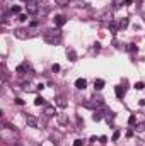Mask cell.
I'll return each mask as SVG.
<instances>
[{
  "instance_id": "obj_1",
  "label": "cell",
  "mask_w": 145,
  "mask_h": 146,
  "mask_svg": "<svg viewBox=\"0 0 145 146\" xmlns=\"http://www.w3.org/2000/svg\"><path fill=\"white\" fill-rule=\"evenodd\" d=\"M44 41L50 42V44H58L62 41V33L58 29H50L44 33Z\"/></svg>"
},
{
  "instance_id": "obj_2",
  "label": "cell",
  "mask_w": 145,
  "mask_h": 146,
  "mask_svg": "<svg viewBox=\"0 0 145 146\" xmlns=\"http://www.w3.org/2000/svg\"><path fill=\"white\" fill-rule=\"evenodd\" d=\"M26 10L29 14H36L39 10V0H28L26 2Z\"/></svg>"
},
{
  "instance_id": "obj_3",
  "label": "cell",
  "mask_w": 145,
  "mask_h": 146,
  "mask_svg": "<svg viewBox=\"0 0 145 146\" xmlns=\"http://www.w3.org/2000/svg\"><path fill=\"white\" fill-rule=\"evenodd\" d=\"M14 34H15V37H19V39H28V37H29V34H28L26 29H15Z\"/></svg>"
},
{
  "instance_id": "obj_4",
  "label": "cell",
  "mask_w": 145,
  "mask_h": 146,
  "mask_svg": "<svg viewBox=\"0 0 145 146\" xmlns=\"http://www.w3.org/2000/svg\"><path fill=\"white\" fill-rule=\"evenodd\" d=\"M26 122L29 127H38V119L34 115H26Z\"/></svg>"
},
{
  "instance_id": "obj_5",
  "label": "cell",
  "mask_w": 145,
  "mask_h": 146,
  "mask_svg": "<svg viewBox=\"0 0 145 146\" xmlns=\"http://www.w3.org/2000/svg\"><path fill=\"white\" fill-rule=\"evenodd\" d=\"M65 22H67V17H65V15H56V17H55V26H56V27L65 26Z\"/></svg>"
},
{
  "instance_id": "obj_6",
  "label": "cell",
  "mask_w": 145,
  "mask_h": 146,
  "mask_svg": "<svg viewBox=\"0 0 145 146\" xmlns=\"http://www.w3.org/2000/svg\"><path fill=\"white\" fill-rule=\"evenodd\" d=\"M75 87H77L79 90H84V88L87 87V80H85V78H77V80H75Z\"/></svg>"
},
{
  "instance_id": "obj_7",
  "label": "cell",
  "mask_w": 145,
  "mask_h": 146,
  "mask_svg": "<svg viewBox=\"0 0 145 146\" xmlns=\"http://www.w3.org/2000/svg\"><path fill=\"white\" fill-rule=\"evenodd\" d=\"M114 92H116V97H118V99H123V97H125V87L118 85V87L114 88Z\"/></svg>"
},
{
  "instance_id": "obj_8",
  "label": "cell",
  "mask_w": 145,
  "mask_h": 146,
  "mask_svg": "<svg viewBox=\"0 0 145 146\" xmlns=\"http://www.w3.org/2000/svg\"><path fill=\"white\" fill-rule=\"evenodd\" d=\"M29 68H31V66H29V63H28V61H24L22 65H19V66H17V73H24V72H28Z\"/></svg>"
},
{
  "instance_id": "obj_9",
  "label": "cell",
  "mask_w": 145,
  "mask_h": 146,
  "mask_svg": "<svg viewBox=\"0 0 145 146\" xmlns=\"http://www.w3.org/2000/svg\"><path fill=\"white\" fill-rule=\"evenodd\" d=\"M94 88H96V90H103V88H104V80H101V78L94 80Z\"/></svg>"
},
{
  "instance_id": "obj_10",
  "label": "cell",
  "mask_w": 145,
  "mask_h": 146,
  "mask_svg": "<svg viewBox=\"0 0 145 146\" xmlns=\"http://www.w3.org/2000/svg\"><path fill=\"white\" fill-rule=\"evenodd\" d=\"M22 90H24V92H34V90H36V87H34L33 83H29V82H28V83H22Z\"/></svg>"
},
{
  "instance_id": "obj_11",
  "label": "cell",
  "mask_w": 145,
  "mask_h": 146,
  "mask_svg": "<svg viewBox=\"0 0 145 146\" xmlns=\"http://www.w3.org/2000/svg\"><path fill=\"white\" fill-rule=\"evenodd\" d=\"M44 114H46V115H48V117H53V115H55V114H56V109H55V107H53V106H48V107H46V109H44Z\"/></svg>"
},
{
  "instance_id": "obj_12",
  "label": "cell",
  "mask_w": 145,
  "mask_h": 146,
  "mask_svg": "<svg viewBox=\"0 0 145 146\" xmlns=\"http://www.w3.org/2000/svg\"><path fill=\"white\" fill-rule=\"evenodd\" d=\"M128 24H130V19H126V17H125V19H121V21H119L118 27H119V29H126V27H128Z\"/></svg>"
},
{
  "instance_id": "obj_13",
  "label": "cell",
  "mask_w": 145,
  "mask_h": 146,
  "mask_svg": "<svg viewBox=\"0 0 145 146\" xmlns=\"http://www.w3.org/2000/svg\"><path fill=\"white\" fill-rule=\"evenodd\" d=\"M67 56L70 58V61H75V60H77V54H75L73 49H67Z\"/></svg>"
},
{
  "instance_id": "obj_14",
  "label": "cell",
  "mask_w": 145,
  "mask_h": 146,
  "mask_svg": "<svg viewBox=\"0 0 145 146\" xmlns=\"http://www.w3.org/2000/svg\"><path fill=\"white\" fill-rule=\"evenodd\" d=\"M101 119H103L101 112H99V110H94V114H92V121H96V122H97V121H101Z\"/></svg>"
},
{
  "instance_id": "obj_15",
  "label": "cell",
  "mask_w": 145,
  "mask_h": 146,
  "mask_svg": "<svg viewBox=\"0 0 145 146\" xmlns=\"http://www.w3.org/2000/svg\"><path fill=\"white\" fill-rule=\"evenodd\" d=\"M34 106H38V107H39V106H44V99H43V97H36V99H34Z\"/></svg>"
},
{
  "instance_id": "obj_16",
  "label": "cell",
  "mask_w": 145,
  "mask_h": 146,
  "mask_svg": "<svg viewBox=\"0 0 145 146\" xmlns=\"http://www.w3.org/2000/svg\"><path fill=\"white\" fill-rule=\"evenodd\" d=\"M68 2H70V0H55V3H56V5H60V7H67V5H68Z\"/></svg>"
},
{
  "instance_id": "obj_17",
  "label": "cell",
  "mask_w": 145,
  "mask_h": 146,
  "mask_svg": "<svg viewBox=\"0 0 145 146\" xmlns=\"http://www.w3.org/2000/svg\"><path fill=\"white\" fill-rule=\"evenodd\" d=\"M106 121L108 122H113L114 121V112H106Z\"/></svg>"
},
{
  "instance_id": "obj_18",
  "label": "cell",
  "mask_w": 145,
  "mask_h": 146,
  "mask_svg": "<svg viewBox=\"0 0 145 146\" xmlns=\"http://www.w3.org/2000/svg\"><path fill=\"white\" fill-rule=\"evenodd\" d=\"M144 88H145L144 82H137V83H135V90H144Z\"/></svg>"
},
{
  "instance_id": "obj_19",
  "label": "cell",
  "mask_w": 145,
  "mask_h": 146,
  "mask_svg": "<svg viewBox=\"0 0 145 146\" xmlns=\"http://www.w3.org/2000/svg\"><path fill=\"white\" fill-rule=\"evenodd\" d=\"M10 12H12V14H21V7H19V5H14V7L10 9Z\"/></svg>"
},
{
  "instance_id": "obj_20",
  "label": "cell",
  "mask_w": 145,
  "mask_h": 146,
  "mask_svg": "<svg viewBox=\"0 0 145 146\" xmlns=\"http://www.w3.org/2000/svg\"><path fill=\"white\" fill-rule=\"evenodd\" d=\"M58 121H60V124H67V121H68V119H67V115H65V114H62V115L58 117Z\"/></svg>"
},
{
  "instance_id": "obj_21",
  "label": "cell",
  "mask_w": 145,
  "mask_h": 146,
  "mask_svg": "<svg viewBox=\"0 0 145 146\" xmlns=\"http://www.w3.org/2000/svg\"><path fill=\"white\" fill-rule=\"evenodd\" d=\"M19 21L21 22H26L28 21V14H19Z\"/></svg>"
},
{
  "instance_id": "obj_22",
  "label": "cell",
  "mask_w": 145,
  "mask_h": 146,
  "mask_svg": "<svg viewBox=\"0 0 145 146\" xmlns=\"http://www.w3.org/2000/svg\"><path fill=\"white\" fill-rule=\"evenodd\" d=\"M109 27H111V31H113V33H116V31L119 29V27H118V26H116L114 22H111V24H109Z\"/></svg>"
},
{
  "instance_id": "obj_23",
  "label": "cell",
  "mask_w": 145,
  "mask_h": 146,
  "mask_svg": "<svg viewBox=\"0 0 145 146\" xmlns=\"http://www.w3.org/2000/svg\"><path fill=\"white\" fill-rule=\"evenodd\" d=\"M119 134H121L119 131H114V134H113V141H118V139H119Z\"/></svg>"
},
{
  "instance_id": "obj_24",
  "label": "cell",
  "mask_w": 145,
  "mask_h": 146,
  "mask_svg": "<svg viewBox=\"0 0 145 146\" xmlns=\"http://www.w3.org/2000/svg\"><path fill=\"white\" fill-rule=\"evenodd\" d=\"M73 146H84V139H75L73 141Z\"/></svg>"
},
{
  "instance_id": "obj_25",
  "label": "cell",
  "mask_w": 145,
  "mask_h": 146,
  "mask_svg": "<svg viewBox=\"0 0 145 146\" xmlns=\"http://www.w3.org/2000/svg\"><path fill=\"white\" fill-rule=\"evenodd\" d=\"M135 121H137V117H135V115H130V119H128L130 126H133V124H135Z\"/></svg>"
},
{
  "instance_id": "obj_26",
  "label": "cell",
  "mask_w": 145,
  "mask_h": 146,
  "mask_svg": "<svg viewBox=\"0 0 145 146\" xmlns=\"http://www.w3.org/2000/svg\"><path fill=\"white\" fill-rule=\"evenodd\" d=\"M99 141H101L103 145H106V143H108V136H101V138H99Z\"/></svg>"
},
{
  "instance_id": "obj_27",
  "label": "cell",
  "mask_w": 145,
  "mask_h": 146,
  "mask_svg": "<svg viewBox=\"0 0 145 146\" xmlns=\"http://www.w3.org/2000/svg\"><path fill=\"white\" fill-rule=\"evenodd\" d=\"M15 104H17V106H24V100H22V99H15Z\"/></svg>"
},
{
  "instance_id": "obj_28",
  "label": "cell",
  "mask_w": 145,
  "mask_h": 146,
  "mask_svg": "<svg viewBox=\"0 0 145 146\" xmlns=\"http://www.w3.org/2000/svg\"><path fill=\"white\" fill-rule=\"evenodd\" d=\"M51 70H53V72H58V70H60V65H53Z\"/></svg>"
},
{
  "instance_id": "obj_29",
  "label": "cell",
  "mask_w": 145,
  "mask_h": 146,
  "mask_svg": "<svg viewBox=\"0 0 145 146\" xmlns=\"http://www.w3.org/2000/svg\"><path fill=\"white\" fill-rule=\"evenodd\" d=\"M101 49V44L99 42H96V46H94V51H99Z\"/></svg>"
},
{
  "instance_id": "obj_30",
  "label": "cell",
  "mask_w": 145,
  "mask_h": 146,
  "mask_svg": "<svg viewBox=\"0 0 145 146\" xmlns=\"http://www.w3.org/2000/svg\"><path fill=\"white\" fill-rule=\"evenodd\" d=\"M128 49H130V51H135L137 48H135V44H128Z\"/></svg>"
},
{
  "instance_id": "obj_31",
  "label": "cell",
  "mask_w": 145,
  "mask_h": 146,
  "mask_svg": "<svg viewBox=\"0 0 145 146\" xmlns=\"http://www.w3.org/2000/svg\"><path fill=\"white\" fill-rule=\"evenodd\" d=\"M33 146H39V145H38V143H34V145H33Z\"/></svg>"
}]
</instances>
